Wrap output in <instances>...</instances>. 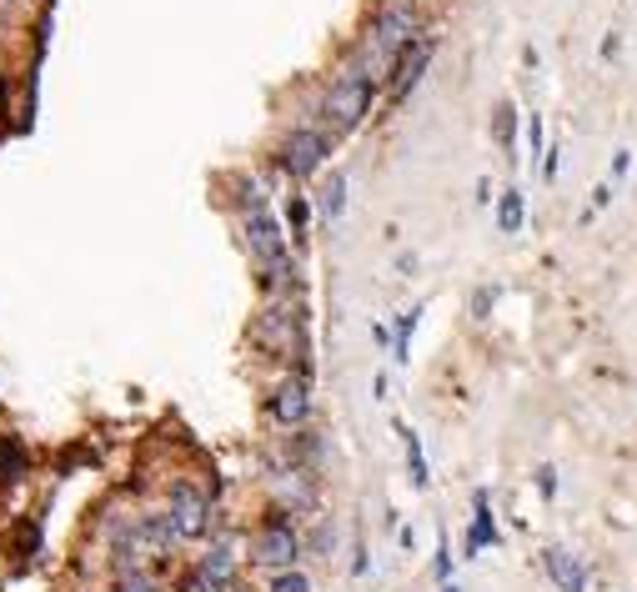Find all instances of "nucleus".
<instances>
[{
	"mask_svg": "<svg viewBox=\"0 0 637 592\" xmlns=\"http://www.w3.org/2000/svg\"><path fill=\"white\" fill-rule=\"evenodd\" d=\"M437 592H462V587H457V582H442V587H437Z\"/></svg>",
	"mask_w": 637,
	"mask_h": 592,
	"instance_id": "obj_39",
	"label": "nucleus"
},
{
	"mask_svg": "<svg viewBox=\"0 0 637 592\" xmlns=\"http://www.w3.org/2000/svg\"><path fill=\"white\" fill-rule=\"evenodd\" d=\"M542 572L552 577L557 592H587V567L577 562L572 547H542Z\"/></svg>",
	"mask_w": 637,
	"mask_h": 592,
	"instance_id": "obj_14",
	"label": "nucleus"
},
{
	"mask_svg": "<svg viewBox=\"0 0 637 592\" xmlns=\"http://www.w3.org/2000/svg\"><path fill=\"white\" fill-rule=\"evenodd\" d=\"M161 507H166V517H171V527H176L181 547L206 542V537H211V527H216V502H211V492H206V477L176 472V477L161 487Z\"/></svg>",
	"mask_w": 637,
	"mask_h": 592,
	"instance_id": "obj_5",
	"label": "nucleus"
},
{
	"mask_svg": "<svg viewBox=\"0 0 637 592\" xmlns=\"http://www.w3.org/2000/svg\"><path fill=\"white\" fill-rule=\"evenodd\" d=\"M392 432H397V442H402V457H407V477H412V487H417V492H427V487H432V472H427V452H422V437H417V432H412L402 417L392 422Z\"/></svg>",
	"mask_w": 637,
	"mask_h": 592,
	"instance_id": "obj_16",
	"label": "nucleus"
},
{
	"mask_svg": "<svg viewBox=\"0 0 637 592\" xmlns=\"http://www.w3.org/2000/svg\"><path fill=\"white\" fill-rule=\"evenodd\" d=\"M612 191H617L612 181H602V186H592V201H587V211H582V221H592V216H597V211H602V206L612 201Z\"/></svg>",
	"mask_w": 637,
	"mask_h": 592,
	"instance_id": "obj_28",
	"label": "nucleus"
},
{
	"mask_svg": "<svg viewBox=\"0 0 637 592\" xmlns=\"http://www.w3.org/2000/svg\"><path fill=\"white\" fill-rule=\"evenodd\" d=\"M216 186H221V206H226L231 221L246 216V211H266L271 206V191H266V181L256 171H221Z\"/></svg>",
	"mask_w": 637,
	"mask_h": 592,
	"instance_id": "obj_10",
	"label": "nucleus"
},
{
	"mask_svg": "<svg viewBox=\"0 0 637 592\" xmlns=\"http://www.w3.org/2000/svg\"><path fill=\"white\" fill-rule=\"evenodd\" d=\"M492 302H497V286H477V291H472V317L487 322V317H492Z\"/></svg>",
	"mask_w": 637,
	"mask_h": 592,
	"instance_id": "obj_24",
	"label": "nucleus"
},
{
	"mask_svg": "<svg viewBox=\"0 0 637 592\" xmlns=\"http://www.w3.org/2000/svg\"><path fill=\"white\" fill-rule=\"evenodd\" d=\"M397 276H417V251H402L397 256Z\"/></svg>",
	"mask_w": 637,
	"mask_h": 592,
	"instance_id": "obj_33",
	"label": "nucleus"
},
{
	"mask_svg": "<svg viewBox=\"0 0 637 592\" xmlns=\"http://www.w3.org/2000/svg\"><path fill=\"white\" fill-rule=\"evenodd\" d=\"M377 106H382V86H377V81L332 71V76L322 81V91H316V101H306V111H301V116L322 121L327 131H337V136L347 141V136H357V131L372 121V111H377Z\"/></svg>",
	"mask_w": 637,
	"mask_h": 592,
	"instance_id": "obj_3",
	"label": "nucleus"
},
{
	"mask_svg": "<svg viewBox=\"0 0 637 592\" xmlns=\"http://www.w3.org/2000/svg\"><path fill=\"white\" fill-rule=\"evenodd\" d=\"M0 56H6V31H0Z\"/></svg>",
	"mask_w": 637,
	"mask_h": 592,
	"instance_id": "obj_40",
	"label": "nucleus"
},
{
	"mask_svg": "<svg viewBox=\"0 0 637 592\" xmlns=\"http://www.w3.org/2000/svg\"><path fill=\"white\" fill-rule=\"evenodd\" d=\"M31 472H36V462H31L26 437L21 432H0V487H21Z\"/></svg>",
	"mask_w": 637,
	"mask_h": 592,
	"instance_id": "obj_15",
	"label": "nucleus"
},
{
	"mask_svg": "<svg viewBox=\"0 0 637 592\" xmlns=\"http://www.w3.org/2000/svg\"><path fill=\"white\" fill-rule=\"evenodd\" d=\"M31 6H36V0H0V11H6V16L11 11H31Z\"/></svg>",
	"mask_w": 637,
	"mask_h": 592,
	"instance_id": "obj_38",
	"label": "nucleus"
},
{
	"mask_svg": "<svg viewBox=\"0 0 637 592\" xmlns=\"http://www.w3.org/2000/svg\"><path fill=\"white\" fill-rule=\"evenodd\" d=\"M537 492L542 497H557V472L552 467H537Z\"/></svg>",
	"mask_w": 637,
	"mask_h": 592,
	"instance_id": "obj_31",
	"label": "nucleus"
},
{
	"mask_svg": "<svg viewBox=\"0 0 637 592\" xmlns=\"http://www.w3.org/2000/svg\"><path fill=\"white\" fill-rule=\"evenodd\" d=\"M372 397H377V402H387V397H392V382H387V372H377V377H372Z\"/></svg>",
	"mask_w": 637,
	"mask_h": 592,
	"instance_id": "obj_35",
	"label": "nucleus"
},
{
	"mask_svg": "<svg viewBox=\"0 0 637 592\" xmlns=\"http://www.w3.org/2000/svg\"><path fill=\"white\" fill-rule=\"evenodd\" d=\"M241 562H246V542H241L236 532H216V537H206V542H201V557H196L201 577H206L216 592H231V587H236Z\"/></svg>",
	"mask_w": 637,
	"mask_h": 592,
	"instance_id": "obj_9",
	"label": "nucleus"
},
{
	"mask_svg": "<svg viewBox=\"0 0 637 592\" xmlns=\"http://www.w3.org/2000/svg\"><path fill=\"white\" fill-rule=\"evenodd\" d=\"M417 327H422V307L397 312V322H392V362H397V367L412 362V337H417Z\"/></svg>",
	"mask_w": 637,
	"mask_h": 592,
	"instance_id": "obj_19",
	"label": "nucleus"
},
{
	"mask_svg": "<svg viewBox=\"0 0 637 592\" xmlns=\"http://www.w3.org/2000/svg\"><path fill=\"white\" fill-rule=\"evenodd\" d=\"M492 196H497V191H492V181H487V176H482V181H477V206H487V201H492Z\"/></svg>",
	"mask_w": 637,
	"mask_h": 592,
	"instance_id": "obj_37",
	"label": "nucleus"
},
{
	"mask_svg": "<svg viewBox=\"0 0 637 592\" xmlns=\"http://www.w3.org/2000/svg\"><path fill=\"white\" fill-rule=\"evenodd\" d=\"M111 592H166L161 572H126V577H111Z\"/></svg>",
	"mask_w": 637,
	"mask_h": 592,
	"instance_id": "obj_23",
	"label": "nucleus"
},
{
	"mask_svg": "<svg viewBox=\"0 0 637 592\" xmlns=\"http://www.w3.org/2000/svg\"><path fill=\"white\" fill-rule=\"evenodd\" d=\"M347 191H352V181H347V171H342V166H327L322 176H316V181H311L316 221H327V226H337V221L347 216Z\"/></svg>",
	"mask_w": 637,
	"mask_h": 592,
	"instance_id": "obj_11",
	"label": "nucleus"
},
{
	"mask_svg": "<svg viewBox=\"0 0 637 592\" xmlns=\"http://www.w3.org/2000/svg\"><path fill=\"white\" fill-rule=\"evenodd\" d=\"M367 567H372V557H367V542H362V532H357V537H352V567H347V572H352V577H367Z\"/></svg>",
	"mask_w": 637,
	"mask_h": 592,
	"instance_id": "obj_29",
	"label": "nucleus"
},
{
	"mask_svg": "<svg viewBox=\"0 0 637 592\" xmlns=\"http://www.w3.org/2000/svg\"><path fill=\"white\" fill-rule=\"evenodd\" d=\"M337 146H342L337 131H327L322 121H311V116H296V121H286V126L276 131L266 161H271V176H276L281 186H311L316 176L332 166Z\"/></svg>",
	"mask_w": 637,
	"mask_h": 592,
	"instance_id": "obj_2",
	"label": "nucleus"
},
{
	"mask_svg": "<svg viewBox=\"0 0 637 592\" xmlns=\"http://www.w3.org/2000/svg\"><path fill=\"white\" fill-rule=\"evenodd\" d=\"M246 347L271 372H301L316 377V347H311V302H256L246 322Z\"/></svg>",
	"mask_w": 637,
	"mask_h": 592,
	"instance_id": "obj_1",
	"label": "nucleus"
},
{
	"mask_svg": "<svg viewBox=\"0 0 637 592\" xmlns=\"http://www.w3.org/2000/svg\"><path fill=\"white\" fill-rule=\"evenodd\" d=\"M422 31H427V21H422V6H417V0H377V11H372L367 26H362V36H367L372 51L387 61V71L397 66V56H402Z\"/></svg>",
	"mask_w": 637,
	"mask_h": 592,
	"instance_id": "obj_6",
	"label": "nucleus"
},
{
	"mask_svg": "<svg viewBox=\"0 0 637 592\" xmlns=\"http://www.w3.org/2000/svg\"><path fill=\"white\" fill-rule=\"evenodd\" d=\"M527 151H532V156H537V166H542V151H547V141H542V116H537V111L527 116Z\"/></svg>",
	"mask_w": 637,
	"mask_h": 592,
	"instance_id": "obj_26",
	"label": "nucleus"
},
{
	"mask_svg": "<svg viewBox=\"0 0 637 592\" xmlns=\"http://www.w3.org/2000/svg\"><path fill=\"white\" fill-rule=\"evenodd\" d=\"M372 342L392 352V327H387V322H372Z\"/></svg>",
	"mask_w": 637,
	"mask_h": 592,
	"instance_id": "obj_34",
	"label": "nucleus"
},
{
	"mask_svg": "<svg viewBox=\"0 0 637 592\" xmlns=\"http://www.w3.org/2000/svg\"><path fill=\"white\" fill-rule=\"evenodd\" d=\"M502 532H497V512H492V497L487 487L472 492V522H467V537H462V557H482L487 547H497Z\"/></svg>",
	"mask_w": 637,
	"mask_h": 592,
	"instance_id": "obj_12",
	"label": "nucleus"
},
{
	"mask_svg": "<svg viewBox=\"0 0 637 592\" xmlns=\"http://www.w3.org/2000/svg\"><path fill=\"white\" fill-rule=\"evenodd\" d=\"M11 552H21L26 562L46 552V532H41L36 517H16V522H11Z\"/></svg>",
	"mask_w": 637,
	"mask_h": 592,
	"instance_id": "obj_20",
	"label": "nucleus"
},
{
	"mask_svg": "<svg viewBox=\"0 0 637 592\" xmlns=\"http://www.w3.org/2000/svg\"><path fill=\"white\" fill-rule=\"evenodd\" d=\"M281 226H286V236H291V246L301 251L306 246V236H311V226H316V201H311V186H286V196H281Z\"/></svg>",
	"mask_w": 637,
	"mask_h": 592,
	"instance_id": "obj_13",
	"label": "nucleus"
},
{
	"mask_svg": "<svg viewBox=\"0 0 637 592\" xmlns=\"http://www.w3.org/2000/svg\"><path fill=\"white\" fill-rule=\"evenodd\" d=\"M266 592H316V587H311V572L306 567H286V572H271L266 577Z\"/></svg>",
	"mask_w": 637,
	"mask_h": 592,
	"instance_id": "obj_22",
	"label": "nucleus"
},
{
	"mask_svg": "<svg viewBox=\"0 0 637 592\" xmlns=\"http://www.w3.org/2000/svg\"><path fill=\"white\" fill-rule=\"evenodd\" d=\"M617 51H622V36L607 31V36H602V61H617Z\"/></svg>",
	"mask_w": 637,
	"mask_h": 592,
	"instance_id": "obj_32",
	"label": "nucleus"
},
{
	"mask_svg": "<svg viewBox=\"0 0 637 592\" xmlns=\"http://www.w3.org/2000/svg\"><path fill=\"white\" fill-rule=\"evenodd\" d=\"M537 171H542V181H557V171H562V146H557V141L542 151V166H537Z\"/></svg>",
	"mask_w": 637,
	"mask_h": 592,
	"instance_id": "obj_27",
	"label": "nucleus"
},
{
	"mask_svg": "<svg viewBox=\"0 0 637 592\" xmlns=\"http://www.w3.org/2000/svg\"><path fill=\"white\" fill-rule=\"evenodd\" d=\"M432 61H437V36H432V31H422V36H417V41L397 56V66H392V76H387V86H382L387 111H402V106L412 101V91L427 81Z\"/></svg>",
	"mask_w": 637,
	"mask_h": 592,
	"instance_id": "obj_8",
	"label": "nucleus"
},
{
	"mask_svg": "<svg viewBox=\"0 0 637 592\" xmlns=\"http://www.w3.org/2000/svg\"><path fill=\"white\" fill-rule=\"evenodd\" d=\"M522 226H527V191L522 186H502L497 191V231L517 236Z\"/></svg>",
	"mask_w": 637,
	"mask_h": 592,
	"instance_id": "obj_18",
	"label": "nucleus"
},
{
	"mask_svg": "<svg viewBox=\"0 0 637 592\" xmlns=\"http://www.w3.org/2000/svg\"><path fill=\"white\" fill-rule=\"evenodd\" d=\"M432 577H437V587H442V582H452V547H447V537L437 542V557H432Z\"/></svg>",
	"mask_w": 637,
	"mask_h": 592,
	"instance_id": "obj_25",
	"label": "nucleus"
},
{
	"mask_svg": "<svg viewBox=\"0 0 637 592\" xmlns=\"http://www.w3.org/2000/svg\"><path fill=\"white\" fill-rule=\"evenodd\" d=\"M301 557H306V532H301V522H296L286 507H271V502H266V507L256 512L251 532H246V562L261 567V572L271 577V572L301 567Z\"/></svg>",
	"mask_w": 637,
	"mask_h": 592,
	"instance_id": "obj_4",
	"label": "nucleus"
},
{
	"mask_svg": "<svg viewBox=\"0 0 637 592\" xmlns=\"http://www.w3.org/2000/svg\"><path fill=\"white\" fill-rule=\"evenodd\" d=\"M517 131H522L517 106H512V101H497V106H492V141H497V151H502L507 161H517Z\"/></svg>",
	"mask_w": 637,
	"mask_h": 592,
	"instance_id": "obj_17",
	"label": "nucleus"
},
{
	"mask_svg": "<svg viewBox=\"0 0 637 592\" xmlns=\"http://www.w3.org/2000/svg\"><path fill=\"white\" fill-rule=\"evenodd\" d=\"M261 417H266L276 432L311 427V417H316V377L271 372V382L261 387Z\"/></svg>",
	"mask_w": 637,
	"mask_h": 592,
	"instance_id": "obj_7",
	"label": "nucleus"
},
{
	"mask_svg": "<svg viewBox=\"0 0 637 592\" xmlns=\"http://www.w3.org/2000/svg\"><path fill=\"white\" fill-rule=\"evenodd\" d=\"M397 542H402V552H417V532L412 527H397Z\"/></svg>",
	"mask_w": 637,
	"mask_h": 592,
	"instance_id": "obj_36",
	"label": "nucleus"
},
{
	"mask_svg": "<svg viewBox=\"0 0 637 592\" xmlns=\"http://www.w3.org/2000/svg\"><path fill=\"white\" fill-rule=\"evenodd\" d=\"M627 171H632V151H627V146H622V151H617V156H612V186H617V181H622V176H627Z\"/></svg>",
	"mask_w": 637,
	"mask_h": 592,
	"instance_id": "obj_30",
	"label": "nucleus"
},
{
	"mask_svg": "<svg viewBox=\"0 0 637 592\" xmlns=\"http://www.w3.org/2000/svg\"><path fill=\"white\" fill-rule=\"evenodd\" d=\"M301 532H306V552H311V557H332V552H337V527H332L322 512H316L311 527H301Z\"/></svg>",
	"mask_w": 637,
	"mask_h": 592,
	"instance_id": "obj_21",
	"label": "nucleus"
}]
</instances>
